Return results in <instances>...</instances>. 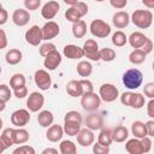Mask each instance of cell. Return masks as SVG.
<instances>
[{
  "label": "cell",
  "instance_id": "cell-1",
  "mask_svg": "<svg viewBox=\"0 0 154 154\" xmlns=\"http://www.w3.org/2000/svg\"><path fill=\"white\" fill-rule=\"evenodd\" d=\"M122 79H123V84L128 89L135 90L141 87V84L143 82V75L138 69L134 67V69H129L128 71H125Z\"/></svg>",
  "mask_w": 154,
  "mask_h": 154
},
{
  "label": "cell",
  "instance_id": "cell-2",
  "mask_svg": "<svg viewBox=\"0 0 154 154\" xmlns=\"http://www.w3.org/2000/svg\"><path fill=\"white\" fill-rule=\"evenodd\" d=\"M131 22L140 29H148L153 23V13L149 10H136L131 14Z\"/></svg>",
  "mask_w": 154,
  "mask_h": 154
},
{
  "label": "cell",
  "instance_id": "cell-3",
  "mask_svg": "<svg viewBox=\"0 0 154 154\" xmlns=\"http://www.w3.org/2000/svg\"><path fill=\"white\" fill-rule=\"evenodd\" d=\"M101 97L96 93H85L81 97V105L84 111L87 112H95L101 106Z\"/></svg>",
  "mask_w": 154,
  "mask_h": 154
},
{
  "label": "cell",
  "instance_id": "cell-4",
  "mask_svg": "<svg viewBox=\"0 0 154 154\" xmlns=\"http://www.w3.org/2000/svg\"><path fill=\"white\" fill-rule=\"evenodd\" d=\"M89 30L93 36L105 38L111 34V25L102 19H94L89 25Z\"/></svg>",
  "mask_w": 154,
  "mask_h": 154
},
{
  "label": "cell",
  "instance_id": "cell-5",
  "mask_svg": "<svg viewBox=\"0 0 154 154\" xmlns=\"http://www.w3.org/2000/svg\"><path fill=\"white\" fill-rule=\"evenodd\" d=\"M99 95L102 101L105 102H113L118 99L119 96V90L118 88L112 84V83H105L100 87L99 89Z\"/></svg>",
  "mask_w": 154,
  "mask_h": 154
},
{
  "label": "cell",
  "instance_id": "cell-6",
  "mask_svg": "<svg viewBox=\"0 0 154 154\" xmlns=\"http://www.w3.org/2000/svg\"><path fill=\"white\" fill-rule=\"evenodd\" d=\"M34 81H35V84L38 87L40 90L42 91H46L51 88L52 85V78H51V75L48 73V71L43 70V69H40L35 72L34 75Z\"/></svg>",
  "mask_w": 154,
  "mask_h": 154
},
{
  "label": "cell",
  "instance_id": "cell-7",
  "mask_svg": "<svg viewBox=\"0 0 154 154\" xmlns=\"http://www.w3.org/2000/svg\"><path fill=\"white\" fill-rule=\"evenodd\" d=\"M83 51H84V57H87L88 59L93 60V61H99L101 60L100 58V49H99V45L95 40L89 38L83 43Z\"/></svg>",
  "mask_w": 154,
  "mask_h": 154
},
{
  "label": "cell",
  "instance_id": "cell-8",
  "mask_svg": "<svg viewBox=\"0 0 154 154\" xmlns=\"http://www.w3.org/2000/svg\"><path fill=\"white\" fill-rule=\"evenodd\" d=\"M43 40L42 28L38 25H32L25 31V41L31 46H38Z\"/></svg>",
  "mask_w": 154,
  "mask_h": 154
},
{
  "label": "cell",
  "instance_id": "cell-9",
  "mask_svg": "<svg viewBox=\"0 0 154 154\" xmlns=\"http://www.w3.org/2000/svg\"><path fill=\"white\" fill-rule=\"evenodd\" d=\"M30 122V113L28 109L20 108L11 114V123L16 128H24Z\"/></svg>",
  "mask_w": 154,
  "mask_h": 154
},
{
  "label": "cell",
  "instance_id": "cell-10",
  "mask_svg": "<svg viewBox=\"0 0 154 154\" xmlns=\"http://www.w3.org/2000/svg\"><path fill=\"white\" fill-rule=\"evenodd\" d=\"M45 103V96L38 91H32L26 100V107L30 112H38Z\"/></svg>",
  "mask_w": 154,
  "mask_h": 154
},
{
  "label": "cell",
  "instance_id": "cell-11",
  "mask_svg": "<svg viewBox=\"0 0 154 154\" xmlns=\"http://www.w3.org/2000/svg\"><path fill=\"white\" fill-rule=\"evenodd\" d=\"M60 10V5L58 1L55 0H51V1H47L42 8H41V16L45 18V19H53L58 12Z\"/></svg>",
  "mask_w": 154,
  "mask_h": 154
},
{
  "label": "cell",
  "instance_id": "cell-12",
  "mask_svg": "<svg viewBox=\"0 0 154 154\" xmlns=\"http://www.w3.org/2000/svg\"><path fill=\"white\" fill-rule=\"evenodd\" d=\"M61 54L55 49L53 52H51L47 57H45V60H43V66L48 70V71H53L55 70L60 64H61Z\"/></svg>",
  "mask_w": 154,
  "mask_h": 154
},
{
  "label": "cell",
  "instance_id": "cell-13",
  "mask_svg": "<svg viewBox=\"0 0 154 154\" xmlns=\"http://www.w3.org/2000/svg\"><path fill=\"white\" fill-rule=\"evenodd\" d=\"M84 123H85V126L88 129L95 131V130L102 129V126H103V118H102V116L100 113L90 112V114L87 116Z\"/></svg>",
  "mask_w": 154,
  "mask_h": 154
},
{
  "label": "cell",
  "instance_id": "cell-14",
  "mask_svg": "<svg viewBox=\"0 0 154 154\" xmlns=\"http://www.w3.org/2000/svg\"><path fill=\"white\" fill-rule=\"evenodd\" d=\"M30 13L26 8H17L12 13V22L17 26H25L30 20Z\"/></svg>",
  "mask_w": 154,
  "mask_h": 154
},
{
  "label": "cell",
  "instance_id": "cell-15",
  "mask_svg": "<svg viewBox=\"0 0 154 154\" xmlns=\"http://www.w3.org/2000/svg\"><path fill=\"white\" fill-rule=\"evenodd\" d=\"M77 142L78 144H81L82 147H89L94 143L95 141V135H94V131L88 129V128H84V129H81V131L77 134Z\"/></svg>",
  "mask_w": 154,
  "mask_h": 154
},
{
  "label": "cell",
  "instance_id": "cell-16",
  "mask_svg": "<svg viewBox=\"0 0 154 154\" xmlns=\"http://www.w3.org/2000/svg\"><path fill=\"white\" fill-rule=\"evenodd\" d=\"M42 32H43V40L49 41V40L54 38V37H57L59 35L60 28H59L58 23H55L54 20H48L42 26Z\"/></svg>",
  "mask_w": 154,
  "mask_h": 154
},
{
  "label": "cell",
  "instance_id": "cell-17",
  "mask_svg": "<svg viewBox=\"0 0 154 154\" xmlns=\"http://www.w3.org/2000/svg\"><path fill=\"white\" fill-rule=\"evenodd\" d=\"M64 126L59 125V124H52L49 128H47V132H46V138L49 142H58L63 138L64 136Z\"/></svg>",
  "mask_w": 154,
  "mask_h": 154
},
{
  "label": "cell",
  "instance_id": "cell-18",
  "mask_svg": "<svg viewBox=\"0 0 154 154\" xmlns=\"http://www.w3.org/2000/svg\"><path fill=\"white\" fill-rule=\"evenodd\" d=\"M130 20H131V17L125 11H118L112 17V23H113V25L117 29H124V28H126L129 25Z\"/></svg>",
  "mask_w": 154,
  "mask_h": 154
},
{
  "label": "cell",
  "instance_id": "cell-19",
  "mask_svg": "<svg viewBox=\"0 0 154 154\" xmlns=\"http://www.w3.org/2000/svg\"><path fill=\"white\" fill-rule=\"evenodd\" d=\"M63 54L67 59L76 60L84 57V51H83V47H78L76 45H66L63 49Z\"/></svg>",
  "mask_w": 154,
  "mask_h": 154
},
{
  "label": "cell",
  "instance_id": "cell-20",
  "mask_svg": "<svg viewBox=\"0 0 154 154\" xmlns=\"http://www.w3.org/2000/svg\"><path fill=\"white\" fill-rule=\"evenodd\" d=\"M125 150L129 154H142L143 153V148H142L141 140L137 138V137L128 140L126 143H125Z\"/></svg>",
  "mask_w": 154,
  "mask_h": 154
},
{
  "label": "cell",
  "instance_id": "cell-21",
  "mask_svg": "<svg viewBox=\"0 0 154 154\" xmlns=\"http://www.w3.org/2000/svg\"><path fill=\"white\" fill-rule=\"evenodd\" d=\"M37 122H38V125L40 126H42V128H49L53 124V122H54V116L48 109L40 111L38 112V116H37Z\"/></svg>",
  "mask_w": 154,
  "mask_h": 154
},
{
  "label": "cell",
  "instance_id": "cell-22",
  "mask_svg": "<svg viewBox=\"0 0 154 154\" xmlns=\"http://www.w3.org/2000/svg\"><path fill=\"white\" fill-rule=\"evenodd\" d=\"M147 36L144 35V34H142V32H140V31H135V32H132L129 37H128V41H129V43H130V46L132 47V48H141L143 45H144V42L147 41Z\"/></svg>",
  "mask_w": 154,
  "mask_h": 154
},
{
  "label": "cell",
  "instance_id": "cell-23",
  "mask_svg": "<svg viewBox=\"0 0 154 154\" xmlns=\"http://www.w3.org/2000/svg\"><path fill=\"white\" fill-rule=\"evenodd\" d=\"M66 93L72 96V97H78L83 95V89H82V84L81 81H76L72 79L66 84Z\"/></svg>",
  "mask_w": 154,
  "mask_h": 154
},
{
  "label": "cell",
  "instance_id": "cell-24",
  "mask_svg": "<svg viewBox=\"0 0 154 154\" xmlns=\"http://www.w3.org/2000/svg\"><path fill=\"white\" fill-rule=\"evenodd\" d=\"M131 132L135 137L137 138H143L146 136H148V132H147V126H146V123L141 122V120H136L131 124Z\"/></svg>",
  "mask_w": 154,
  "mask_h": 154
},
{
  "label": "cell",
  "instance_id": "cell-25",
  "mask_svg": "<svg viewBox=\"0 0 154 154\" xmlns=\"http://www.w3.org/2000/svg\"><path fill=\"white\" fill-rule=\"evenodd\" d=\"M22 58H23V54L19 49L17 48H11L6 52V55H5V60L7 64L10 65H17L22 61Z\"/></svg>",
  "mask_w": 154,
  "mask_h": 154
},
{
  "label": "cell",
  "instance_id": "cell-26",
  "mask_svg": "<svg viewBox=\"0 0 154 154\" xmlns=\"http://www.w3.org/2000/svg\"><path fill=\"white\" fill-rule=\"evenodd\" d=\"M112 136H113L114 142H118V143L125 142L129 137V130L123 125H118L117 128L112 130Z\"/></svg>",
  "mask_w": 154,
  "mask_h": 154
},
{
  "label": "cell",
  "instance_id": "cell-27",
  "mask_svg": "<svg viewBox=\"0 0 154 154\" xmlns=\"http://www.w3.org/2000/svg\"><path fill=\"white\" fill-rule=\"evenodd\" d=\"M87 34V24L83 19L72 23V35L76 38H83Z\"/></svg>",
  "mask_w": 154,
  "mask_h": 154
},
{
  "label": "cell",
  "instance_id": "cell-28",
  "mask_svg": "<svg viewBox=\"0 0 154 154\" xmlns=\"http://www.w3.org/2000/svg\"><path fill=\"white\" fill-rule=\"evenodd\" d=\"M97 142L101 143L102 146H106V147H109L113 142V136H112V130L108 129V128H105V129H101L99 136H97Z\"/></svg>",
  "mask_w": 154,
  "mask_h": 154
},
{
  "label": "cell",
  "instance_id": "cell-29",
  "mask_svg": "<svg viewBox=\"0 0 154 154\" xmlns=\"http://www.w3.org/2000/svg\"><path fill=\"white\" fill-rule=\"evenodd\" d=\"M146 57H147V54H146L142 49L136 48V49H134V51L130 53V55H129V61H130L131 64H134V65H141L142 63H144Z\"/></svg>",
  "mask_w": 154,
  "mask_h": 154
},
{
  "label": "cell",
  "instance_id": "cell-30",
  "mask_svg": "<svg viewBox=\"0 0 154 154\" xmlns=\"http://www.w3.org/2000/svg\"><path fill=\"white\" fill-rule=\"evenodd\" d=\"M93 72V65L88 60H81L77 64V73L81 77H89Z\"/></svg>",
  "mask_w": 154,
  "mask_h": 154
},
{
  "label": "cell",
  "instance_id": "cell-31",
  "mask_svg": "<svg viewBox=\"0 0 154 154\" xmlns=\"http://www.w3.org/2000/svg\"><path fill=\"white\" fill-rule=\"evenodd\" d=\"M29 132L24 128H18L14 129L13 138H14V144H24L29 141Z\"/></svg>",
  "mask_w": 154,
  "mask_h": 154
},
{
  "label": "cell",
  "instance_id": "cell-32",
  "mask_svg": "<svg viewBox=\"0 0 154 154\" xmlns=\"http://www.w3.org/2000/svg\"><path fill=\"white\" fill-rule=\"evenodd\" d=\"M81 123L77 122H64V131L69 136H77L81 131Z\"/></svg>",
  "mask_w": 154,
  "mask_h": 154
},
{
  "label": "cell",
  "instance_id": "cell-33",
  "mask_svg": "<svg viewBox=\"0 0 154 154\" xmlns=\"http://www.w3.org/2000/svg\"><path fill=\"white\" fill-rule=\"evenodd\" d=\"M59 150H60L61 154H76L77 153V147L72 141L64 140V141L60 142Z\"/></svg>",
  "mask_w": 154,
  "mask_h": 154
},
{
  "label": "cell",
  "instance_id": "cell-34",
  "mask_svg": "<svg viewBox=\"0 0 154 154\" xmlns=\"http://www.w3.org/2000/svg\"><path fill=\"white\" fill-rule=\"evenodd\" d=\"M13 134H14V129H12V128H6V129L2 130V132H1V135H0V140H1L2 142H5L8 148L14 144Z\"/></svg>",
  "mask_w": 154,
  "mask_h": 154
},
{
  "label": "cell",
  "instance_id": "cell-35",
  "mask_svg": "<svg viewBox=\"0 0 154 154\" xmlns=\"http://www.w3.org/2000/svg\"><path fill=\"white\" fill-rule=\"evenodd\" d=\"M126 42H128V36L122 30H118L112 35V43L116 47H123L126 45Z\"/></svg>",
  "mask_w": 154,
  "mask_h": 154
},
{
  "label": "cell",
  "instance_id": "cell-36",
  "mask_svg": "<svg viewBox=\"0 0 154 154\" xmlns=\"http://www.w3.org/2000/svg\"><path fill=\"white\" fill-rule=\"evenodd\" d=\"M23 85H25V76L23 73H14L10 78V87L13 90L18 89V88H20Z\"/></svg>",
  "mask_w": 154,
  "mask_h": 154
},
{
  "label": "cell",
  "instance_id": "cell-37",
  "mask_svg": "<svg viewBox=\"0 0 154 154\" xmlns=\"http://www.w3.org/2000/svg\"><path fill=\"white\" fill-rule=\"evenodd\" d=\"M144 103H146L144 96L141 93H132L131 101H130V107H132L135 109H140L144 106Z\"/></svg>",
  "mask_w": 154,
  "mask_h": 154
},
{
  "label": "cell",
  "instance_id": "cell-38",
  "mask_svg": "<svg viewBox=\"0 0 154 154\" xmlns=\"http://www.w3.org/2000/svg\"><path fill=\"white\" fill-rule=\"evenodd\" d=\"M117 54H116V51L112 49V48H108V47H105L102 49H100V58L101 60L106 61V63H109V61H113L116 59Z\"/></svg>",
  "mask_w": 154,
  "mask_h": 154
},
{
  "label": "cell",
  "instance_id": "cell-39",
  "mask_svg": "<svg viewBox=\"0 0 154 154\" xmlns=\"http://www.w3.org/2000/svg\"><path fill=\"white\" fill-rule=\"evenodd\" d=\"M65 18H66L69 22L75 23V22L81 20L82 16H81V13L76 10L75 6H70V8H67V10L65 11Z\"/></svg>",
  "mask_w": 154,
  "mask_h": 154
},
{
  "label": "cell",
  "instance_id": "cell-40",
  "mask_svg": "<svg viewBox=\"0 0 154 154\" xmlns=\"http://www.w3.org/2000/svg\"><path fill=\"white\" fill-rule=\"evenodd\" d=\"M55 49H57L55 45H54L53 42L47 41V42H45V43H42V45L40 46L38 52H40V55H42V57H47L51 52H53V51H55Z\"/></svg>",
  "mask_w": 154,
  "mask_h": 154
},
{
  "label": "cell",
  "instance_id": "cell-41",
  "mask_svg": "<svg viewBox=\"0 0 154 154\" xmlns=\"http://www.w3.org/2000/svg\"><path fill=\"white\" fill-rule=\"evenodd\" d=\"M82 120H83L82 114L77 111H69L64 117V122H77L82 124Z\"/></svg>",
  "mask_w": 154,
  "mask_h": 154
},
{
  "label": "cell",
  "instance_id": "cell-42",
  "mask_svg": "<svg viewBox=\"0 0 154 154\" xmlns=\"http://www.w3.org/2000/svg\"><path fill=\"white\" fill-rule=\"evenodd\" d=\"M11 87L6 85V84H1L0 85V101L2 102H7L11 96H12V93H11Z\"/></svg>",
  "mask_w": 154,
  "mask_h": 154
},
{
  "label": "cell",
  "instance_id": "cell-43",
  "mask_svg": "<svg viewBox=\"0 0 154 154\" xmlns=\"http://www.w3.org/2000/svg\"><path fill=\"white\" fill-rule=\"evenodd\" d=\"M13 154H35V149L29 144H22L13 150Z\"/></svg>",
  "mask_w": 154,
  "mask_h": 154
},
{
  "label": "cell",
  "instance_id": "cell-44",
  "mask_svg": "<svg viewBox=\"0 0 154 154\" xmlns=\"http://www.w3.org/2000/svg\"><path fill=\"white\" fill-rule=\"evenodd\" d=\"M41 6V0H24V7L28 11H36Z\"/></svg>",
  "mask_w": 154,
  "mask_h": 154
},
{
  "label": "cell",
  "instance_id": "cell-45",
  "mask_svg": "<svg viewBox=\"0 0 154 154\" xmlns=\"http://www.w3.org/2000/svg\"><path fill=\"white\" fill-rule=\"evenodd\" d=\"M93 152L95 154H107V153H109V147L102 146L101 143L96 142L95 144H93Z\"/></svg>",
  "mask_w": 154,
  "mask_h": 154
},
{
  "label": "cell",
  "instance_id": "cell-46",
  "mask_svg": "<svg viewBox=\"0 0 154 154\" xmlns=\"http://www.w3.org/2000/svg\"><path fill=\"white\" fill-rule=\"evenodd\" d=\"M143 93L149 99H154V82H149L147 84H144L143 87Z\"/></svg>",
  "mask_w": 154,
  "mask_h": 154
},
{
  "label": "cell",
  "instance_id": "cell-47",
  "mask_svg": "<svg viewBox=\"0 0 154 154\" xmlns=\"http://www.w3.org/2000/svg\"><path fill=\"white\" fill-rule=\"evenodd\" d=\"M79 81H81V84H82L83 94L94 91V85H93V83H91L89 79H85V78H83V79H79Z\"/></svg>",
  "mask_w": 154,
  "mask_h": 154
},
{
  "label": "cell",
  "instance_id": "cell-48",
  "mask_svg": "<svg viewBox=\"0 0 154 154\" xmlns=\"http://www.w3.org/2000/svg\"><path fill=\"white\" fill-rule=\"evenodd\" d=\"M73 6H75L76 10L81 13L82 17H84V16L88 13V8H89V7H88V5H87L85 2H83V1H78V2H77L76 5H73Z\"/></svg>",
  "mask_w": 154,
  "mask_h": 154
},
{
  "label": "cell",
  "instance_id": "cell-49",
  "mask_svg": "<svg viewBox=\"0 0 154 154\" xmlns=\"http://www.w3.org/2000/svg\"><path fill=\"white\" fill-rule=\"evenodd\" d=\"M13 94L17 99H24L25 96H28V88L25 85L18 88V89H14L13 90Z\"/></svg>",
  "mask_w": 154,
  "mask_h": 154
},
{
  "label": "cell",
  "instance_id": "cell-50",
  "mask_svg": "<svg viewBox=\"0 0 154 154\" xmlns=\"http://www.w3.org/2000/svg\"><path fill=\"white\" fill-rule=\"evenodd\" d=\"M141 143H142V148H143V153H148L152 149V140L149 138V136H146L143 138H141Z\"/></svg>",
  "mask_w": 154,
  "mask_h": 154
},
{
  "label": "cell",
  "instance_id": "cell-51",
  "mask_svg": "<svg viewBox=\"0 0 154 154\" xmlns=\"http://www.w3.org/2000/svg\"><path fill=\"white\" fill-rule=\"evenodd\" d=\"M131 96H132V91H124L120 96V102L124 106H130V101H131Z\"/></svg>",
  "mask_w": 154,
  "mask_h": 154
},
{
  "label": "cell",
  "instance_id": "cell-52",
  "mask_svg": "<svg viewBox=\"0 0 154 154\" xmlns=\"http://www.w3.org/2000/svg\"><path fill=\"white\" fill-rule=\"evenodd\" d=\"M109 4L112 7L117 10H122L128 5V0H109Z\"/></svg>",
  "mask_w": 154,
  "mask_h": 154
},
{
  "label": "cell",
  "instance_id": "cell-53",
  "mask_svg": "<svg viewBox=\"0 0 154 154\" xmlns=\"http://www.w3.org/2000/svg\"><path fill=\"white\" fill-rule=\"evenodd\" d=\"M140 49H142L146 54H149V53L153 51V42H152V40H150V38H147V41L144 42V45H143Z\"/></svg>",
  "mask_w": 154,
  "mask_h": 154
},
{
  "label": "cell",
  "instance_id": "cell-54",
  "mask_svg": "<svg viewBox=\"0 0 154 154\" xmlns=\"http://www.w3.org/2000/svg\"><path fill=\"white\" fill-rule=\"evenodd\" d=\"M146 126H147V132L149 137H154V119H149L148 122H146Z\"/></svg>",
  "mask_w": 154,
  "mask_h": 154
},
{
  "label": "cell",
  "instance_id": "cell-55",
  "mask_svg": "<svg viewBox=\"0 0 154 154\" xmlns=\"http://www.w3.org/2000/svg\"><path fill=\"white\" fill-rule=\"evenodd\" d=\"M147 114L154 119V99H150L149 102L147 103Z\"/></svg>",
  "mask_w": 154,
  "mask_h": 154
},
{
  "label": "cell",
  "instance_id": "cell-56",
  "mask_svg": "<svg viewBox=\"0 0 154 154\" xmlns=\"http://www.w3.org/2000/svg\"><path fill=\"white\" fill-rule=\"evenodd\" d=\"M7 17H8L7 11L1 6V8H0V25H4L7 22Z\"/></svg>",
  "mask_w": 154,
  "mask_h": 154
},
{
  "label": "cell",
  "instance_id": "cell-57",
  "mask_svg": "<svg viewBox=\"0 0 154 154\" xmlns=\"http://www.w3.org/2000/svg\"><path fill=\"white\" fill-rule=\"evenodd\" d=\"M0 36H1V45H0V48L4 49V48H6V46H7V36H6V32H5L4 29L0 30Z\"/></svg>",
  "mask_w": 154,
  "mask_h": 154
},
{
  "label": "cell",
  "instance_id": "cell-58",
  "mask_svg": "<svg viewBox=\"0 0 154 154\" xmlns=\"http://www.w3.org/2000/svg\"><path fill=\"white\" fill-rule=\"evenodd\" d=\"M142 4L149 8V10H153L154 8V0H142Z\"/></svg>",
  "mask_w": 154,
  "mask_h": 154
},
{
  "label": "cell",
  "instance_id": "cell-59",
  "mask_svg": "<svg viewBox=\"0 0 154 154\" xmlns=\"http://www.w3.org/2000/svg\"><path fill=\"white\" fill-rule=\"evenodd\" d=\"M47 153H53V154H57L58 153V149H54V148H46L42 150V154H47Z\"/></svg>",
  "mask_w": 154,
  "mask_h": 154
},
{
  "label": "cell",
  "instance_id": "cell-60",
  "mask_svg": "<svg viewBox=\"0 0 154 154\" xmlns=\"http://www.w3.org/2000/svg\"><path fill=\"white\" fill-rule=\"evenodd\" d=\"M63 1H64L66 5H69V6H73V5H76L79 0H63Z\"/></svg>",
  "mask_w": 154,
  "mask_h": 154
},
{
  "label": "cell",
  "instance_id": "cell-61",
  "mask_svg": "<svg viewBox=\"0 0 154 154\" xmlns=\"http://www.w3.org/2000/svg\"><path fill=\"white\" fill-rule=\"evenodd\" d=\"M95 1H97V2H102V1H105V0H95Z\"/></svg>",
  "mask_w": 154,
  "mask_h": 154
},
{
  "label": "cell",
  "instance_id": "cell-62",
  "mask_svg": "<svg viewBox=\"0 0 154 154\" xmlns=\"http://www.w3.org/2000/svg\"><path fill=\"white\" fill-rule=\"evenodd\" d=\"M152 69H153V71H154V61H153V64H152Z\"/></svg>",
  "mask_w": 154,
  "mask_h": 154
}]
</instances>
